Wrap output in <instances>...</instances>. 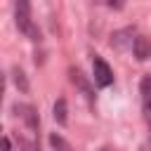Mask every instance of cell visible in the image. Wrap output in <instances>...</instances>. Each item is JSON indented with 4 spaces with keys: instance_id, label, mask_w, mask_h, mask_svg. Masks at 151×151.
<instances>
[{
    "instance_id": "8fae6325",
    "label": "cell",
    "mask_w": 151,
    "mask_h": 151,
    "mask_svg": "<svg viewBox=\"0 0 151 151\" xmlns=\"http://www.w3.org/2000/svg\"><path fill=\"white\" fill-rule=\"evenodd\" d=\"M109 2V7H113V9H123L125 7V0H106Z\"/></svg>"
},
{
    "instance_id": "8992f818",
    "label": "cell",
    "mask_w": 151,
    "mask_h": 151,
    "mask_svg": "<svg viewBox=\"0 0 151 151\" xmlns=\"http://www.w3.org/2000/svg\"><path fill=\"white\" fill-rule=\"evenodd\" d=\"M139 94L144 104V113H151V76H144L139 83Z\"/></svg>"
},
{
    "instance_id": "52a82bcc",
    "label": "cell",
    "mask_w": 151,
    "mask_h": 151,
    "mask_svg": "<svg viewBox=\"0 0 151 151\" xmlns=\"http://www.w3.org/2000/svg\"><path fill=\"white\" fill-rule=\"evenodd\" d=\"M52 116H54V120H57L59 125H66V120H68V106H66V99H64V97L54 101Z\"/></svg>"
},
{
    "instance_id": "30bf717a",
    "label": "cell",
    "mask_w": 151,
    "mask_h": 151,
    "mask_svg": "<svg viewBox=\"0 0 151 151\" xmlns=\"http://www.w3.org/2000/svg\"><path fill=\"white\" fill-rule=\"evenodd\" d=\"M19 146H21L24 151H38V149H35V144H33V142H28V139H19Z\"/></svg>"
},
{
    "instance_id": "5bb4252c",
    "label": "cell",
    "mask_w": 151,
    "mask_h": 151,
    "mask_svg": "<svg viewBox=\"0 0 151 151\" xmlns=\"http://www.w3.org/2000/svg\"><path fill=\"white\" fill-rule=\"evenodd\" d=\"M142 151H144V149H142Z\"/></svg>"
},
{
    "instance_id": "ba28073f",
    "label": "cell",
    "mask_w": 151,
    "mask_h": 151,
    "mask_svg": "<svg viewBox=\"0 0 151 151\" xmlns=\"http://www.w3.org/2000/svg\"><path fill=\"white\" fill-rule=\"evenodd\" d=\"M12 78H14V85L21 90V92H28V80H26V73L21 66H14L12 68Z\"/></svg>"
},
{
    "instance_id": "277c9868",
    "label": "cell",
    "mask_w": 151,
    "mask_h": 151,
    "mask_svg": "<svg viewBox=\"0 0 151 151\" xmlns=\"http://www.w3.org/2000/svg\"><path fill=\"white\" fill-rule=\"evenodd\" d=\"M68 76H71V83H73V85H76V87H78V90L92 101V99H94V92H92V85L87 83V78L83 76V71H80V68H71Z\"/></svg>"
},
{
    "instance_id": "4fadbf2b",
    "label": "cell",
    "mask_w": 151,
    "mask_h": 151,
    "mask_svg": "<svg viewBox=\"0 0 151 151\" xmlns=\"http://www.w3.org/2000/svg\"><path fill=\"white\" fill-rule=\"evenodd\" d=\"M101 151H111V149H101Z\"/></svg>"
},
{
    "instance_id": "7c38bea8",
    "label": "cell",
    "mask_w": 151,
    "mask_h": 151,
    "mask_svg": "<svg viewBox=\"0 0 151 151\" xmlns=\"http://www.w3.org/2000/svg\"><path fill=\"white\" fill-rule=\"evenodd\" d=\"M144 118H146V123H149V142H151V113H144Z\"/></svg>"
},
{
    "instance_id": "9c48e42d",
    "label": "cell",
    "mask_w": 151,
    "mask_h": 151,
    "mask_svg": "<svg viewBox=\"0 0 151 151\" xmlns=\"http://www.w3.org/2000/svg\"><path fill=\"white\" fill-rule=\"evenodd\" d=\"M50 144H52V149H54V151H73V146H71L61 134H57V132H52V134H50Z\"/></svg>"
},
{
    "instance_id": "3957f363",
    "label": "cell",
    "mask_w": 151,
    "mask_h": 151,
    "mask_svg": "<svg viewBox=\"0 0 151 151\" xmlns=\"http://www.w3.org/2000/svg\"><path fill=\"white\" fill-rule=\"evenodd\" d=\"M14 111H17V116L24 118V123H26V127H28L31 132H38V127H40V118H38V111H35L31 104H17Z\"/></svg>"
},
{
    "instance_id": "7a4b0ae2",
    "label": "cell",
    "mask_w": 151,
    "mask_h": 151,
    "mask_svg": "<svg viewBox=\"0 0 151 151\" xmlns=\"http://www.w3.org/2000/svg\"><path fill=\"white\" fill-rule=\"evenodd\" d=\"M92 73H94V83H97L99 87H109V85L113 83V71H111V66H109L101 57H94V61H92Z\"/></svg>"
},
{
    "instance_id": "6da1fadb",
    "label": "cell",
    "mask_w": 151,
    "mask_h": 151,
    "mask_svg": "<svg viewBox=\"0 0 151 151\" xmlns=\"http://www.w3.org/2000/svg\"><path fill=\"white\" fill-rule=\"evenodd\" d=\"M14 19H17V28L19 31H24L31 40H40V31L31 21V5H28V0H17L14 2Z\"/></svg>"
},
{
    "instance_id": "5b68a950",
    "label": "cell",
    "mask_w": 151,
    "mask_h": 151,
    "mask_svg": "<svg viewBox=\"0 0 151 151\" xmlns=\"http://www.w3.org/2000/svg\"><path fill=\"white\" fill-rule=\"evenodd\" d=\"M132 52H134V57H137L139 61L151 59V40H149L146 35H137V38L132 40Z\"/></svg>"
}]
</instances>
